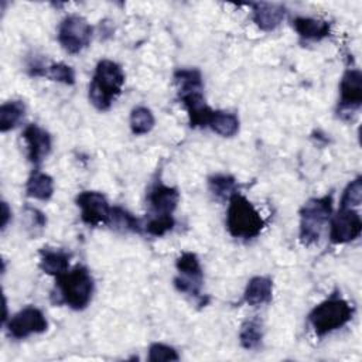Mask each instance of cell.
<instances>
[{
  "instance_id": "cell-1",
  "label": "cell",
  "mask_w": 362,
  "mask_h": 362,
  "mask_svg": "<svg viewBox=\"0 0 362 362\" xmlns=\"http://www.w3.org/2000/svg\"><path fill=\"white\" fill-rule=\"evenodd\" d=\"M174 81L178 86L180 100L188 112L191 127H206L212 109L204 100L201 72L195 68H182L174 72Z\"/></svg>"
},
{
  "instance_id": "cell-2",
  "label": "cell",
  "mask_w": 362,
  "mask_h": 362,
  "mask_svg": "<svg viewBox=\"0 0 362 362\" xmlns=\"http://www.w3.org/2000/svg\"><path fill=\"white\" fill-rule=\"evenodd\" d=\"M123 83L124 74L119 64L112 59L99 61L89 85L90 103L99 110H107L122 93Z\"/></svg>"
},
{
  "instance_id": "cell-3",
  "label": "cell",
  "mask_w": 362,
  "mask_h": 362,
  "mask_svg": "<svg viewBox=\"0 0 362 362\" xmlns=\"http://www.w3.org/2000/svg\"><path fill=\"white\" fill-rule=\"evenodd\" d=\"M57 303L66 304L72 310H83L92 300L95 283L85 266H75L71 272L57 276Z\"/></svg>"
},
{
  "instance_id": "cell-4",
  "label": "cell",
  "mask_w": 362,
  "mask_h": 362,
  "mask_svg": "<svg viewBox=\"0 0 362 362\" xmlns=\"http://www.w3.org/2000/svg\"><path fill=\"white\" fill-rule=\"evenodd\" d=\"M264 221L253 204L239 192L232 195L226 212V228L233 238L253 239L260 235Z\"/></svg>"
},
{
  "instance_id": "cell-5",
  "label": "cell",
  "mask_w": 362,
  "mask_h": 362,
  "mask_svg": "<svg viewBox=\"0 0 362 362\" xmlns=\"http://www.w3.org/2000/svg\"><path fill=\"white\" fill-rule=\"evenodd\" d=\"M354 307L338 294L329 296L327 300L315 305L308 314V321L318 337H324L342 328L351 321Z\"/></svg>"
},
{
  "instance_id": "cell-6",
  "label": "cell",
  "mask_w": 362,
  "mask_h": 362,
  "mask_svg": "<svg viewBox=\"0 0 362 362\" xmlns=\"http://www.w3.org/2000/svg\"><path fill=\"white\" fill-rule=\"evenodd\" d=\"M332 212V197L308 199L300 209V240L304 246L318 242Z\"/></svg>"
},
{
  "instance_id": "cell-7",
  "label": "cell",
  "mask_w": 362,
  "mask_h": 362,
  "mask_svg": "<svg viewBox=\"0 0 362 362\" xmlns=\"http://www.w3.org/2000/svg\"><path fill=\"white\" fill-rule=\"evenodd\" d=\"M90 24L78 14L66 16L58 27V41L69 54H78L85 49L92 40Z\"/></svg>"
},
{
  "instance_id": "cell-8",
  "label": "cell",
  "mask_w": 362,
  "mask_h": 362,
  "mask_svg": "<svg viewBox=\"0 0 362 362\" xmlns=\"http://www.w3.org/2000/svg\"><path fill=\"white\" fill-rule=\"evenodd\" d=\"M175 266L178 270V276L174 279L175 288L181 293L199 298L204 273L198 256L192 252H184L177 259Z\"/></svg>"
},
{
  "instance_id": "cell-9",
  "label": "cell",
  "mask_w": 362,
  "mask_h": 362,
  "mask_svg": "<svg viewBox=\"0 0 362 362\" xmlns=\"http://www.w3.org/2000/svg\"><path fill=\"white\" fill-rule=\"evenodd\" d=\"M48 321L42 311L37 307H25L16 313L7 322L8 335L16 339H24L33 334L45 332Z\"/></svg>"
},
{
  "instance_id": "cell-10",
  "label": "cell",
  "mask_w": 362,
  "mask_h": 362,
  "mask_svg": "<svg viewBox=\"0 0 362 362\" xmlns=\"http://www.w3.org/2000/svg\"><path fill=\"white\" fill-rule=\"evenodd\" d=\"M76 205L81 208V219L89 226L109 223L112 206L106 197L98 191H82L76 197Z\"/></svg>"
},
{
  "instance_id": "cell-11",
  "label": "cell",
  "mask_w": 362,
  "mask_h": 362,
  "mask_svg": "<svg viewBox=\"0 0 362 362\" xmlns=\"http://www.w3.org/2000/svg\"><path fill=\"white\" fill-rule=\"evenodd\" d=\"M362 232V221L359 214L352 208H339L332 218L329 226V240L342 245L355 240Z\"/></svg>"
},
{
  "instance_id": "cell-12",
  "label": "cell",
  "mask_w": 362,
  "mask_h": 362,
  "mask_svg": "<svg viewBox=\"0 0 362 362\" xmlns=\"http://www.w3.org/2000/svg\"><path fill=\"white\" fill-rule=\"evenodd\" d=\"M362 105V74L359 69L351 68L345 71L339 83V106L342 113L355 112Z\"/></svg>"
},
{
  "instance_id": "cell-13",
  "label": "cell",
  "mask_w": 362,
  "mask_h": 362,
  "mask_svg": "<svg viewBox=\"0 0 362 362\" xmlns=\"http://www.w3.org/2000/svg\"><path fill=\"white\" fill-rule=\"evenodd\" d=\"M180 194L174 187H168L161 181H156L147 192V204L153 216L173 215L177 208Z\"/></svg>"
},
{
  "instance_id": "cell-14",
  "label": "cell",
  "mask_w": 362,
  "mask_h": 362,
  "mask_svg": "<svg viewBox=\"0 0 362 362\" xmlns=\"http://www.w3.org/2000/svg\"><path fill=\"white\" fill-rule=\"evenodd\" d=\"M23 139L27 144V156L34 165L41 164V161L51 151V136L48 132L41 129L38 124H28L23 132Z\"/></svg>"
},
{
  "instance_id": "cell-15",
  "label": "cell",
  "mask_w": 362,
  "mask_h": 362,
  "mask_svg": "<svg viewBox=\"0 0 362 362\" xmlns=\"http://www.w3.org/2000/svg\"><path fill=\"white\" fill-rule=\"evenodd\" d=\"M253 8V21L263 31H272L280 25L286 17V8L281 4L276 3H255Z\"/></svg>"
},
{
  "instance_id": "cell-16",
  "label": "cell",
  "mask_w": 362,
  "mask_h": 362,
  "mask_svg": "<svg viewBox=\"0 0 362 362\" xmlns=\"http://www.w3.org/2000/svg\"><path fill=\"white\" fill-rule=\"evenodd\" d=\"M293 28L303 40L307 41H320L331 34L328 21L313 17H296L293 20Z\"/></svg>"
},
{
  "instance_id": "cell-17",
  "label": "cell",
  "mask_w": 362,
  "mask_h": 362,
  "mask_svg": "<svg viewBox=\"0 0 362 362\" xmlns=\"http://www.w3.org/2000/svg\"><path fill=\"white\" fill-rule=\"evenodd\" d=\"M71 255L62 249L44 247L40 250V269L51 276H59L69 267Z\"/></svg>"
},
{
  "instance_id": "cell-18",
  "label": "cell",
  "mask_w": 362,
  "mask_h": 362,
  "mask_svg": "<svg viewBox=\"0 0 362 362\" xmlns=\"http://www.w3.org/2000/svg\"><path fill=\"white\" fill-rule=\"evenodd\" d=\"M273 294V283L269 277L256 276L249 280L245 290V301L252 307L263 305L270 303Z\"/></svg>"
},
{
  "instance_id": "cell-19",
  "label": "cell",
  "mask_w": 362,
  "mask_h": 362,
  "mask_svg": "<svg viewBox=\"0 0 362 362\" xmlns=\"http://www.w3.org/2000/svg\"><path fill=\"white\" fill-rule=\"evenodd\" d=\"M25 192L34 199L48 201L54 194V181L48 174L34 171L25 184Z\"/></svg>"
},
{
  "instance_id": "cell-20",
  "label": "cell",
  "mask_w": 362,
  "mask_h": 362,
  "mask_svg": "<svg viewBox=\"0 0 362 362\" xmlns=\"http://www.w3.org/2000/svg\"><path fill=\"white\" fill-rule=\"evenodd\" d=\"M206 126L222 137H232L239 132V119L230 112L212 110Z\"/></svg>"
},
{
  "instance_id": "cell-21",
  "label": "cell",
  "mask_w": 362,
  "mask_h": 362,
  "mask_svg": "<svg viewBox=\"0 0 362 362\" xmlns=\"http://www.w3.org/2000/svg\"><path fill=\"white\" fill-rule=\"evenodd\" d=\"M31 75L34 76H47L52 81L65 83V85H74L75 83V72L74 69L62 62H57V64H51L45 68L34 65L31 66Z\"/></svg>"
},
{
  "instance_id": "cell-22",
  "label": "cell",
  "mask_w": 362,
  "mask_h": 362,
  "mask_svg": "<svg viewBox=\"0 0 362 362\" xmlns=\"http://www.w3.org/2000/svg\"><path fill=\"white\" fill-rule=\"evenodd\" d=\"M25 115V105L21 100H10L0 106V132L14 129Z\"/></svg>"
},
{
  "instance_id": "cell-23",
  "label": "cell",
  "mask_w": 362,
  "mask_h": 362,
  "mask_svg": "<svg viewBox=\"0 0 362 362\" xmlns=\"http://www.w3.org/2000/svg\"><path fill=\"white\" fill-rule=\"evenodd\" d=\"M263 339V325L257 317L246 320L239 331V341L245 349H256Z\"/></svg>"
},
{
  "instance_id": "cell-24",
  "label": "cell",
  "mask_w": 362,
  "mask_h": 362,
  "mask_svg": "<svg viewBox=\"0 0 362 362\" xmlns=\"http://www.w3.org/2000/svg\"><path fill=\"white\" fill-rule=\"evenodd\" d=\"M208 185L212 195L219 201H226V199L229 201L230 197L238 194V189H239L238 181L232 175H226V174L212 175L208 180Z\"/></svg>"
},
{
  "instance_id": "cell-25",
  "label": "cell",
  "mask_w": 362,
  "mask_h": 362,
  "mask_svg": "<svg viewBox=\"0 0 362 362\" xmlns=\"http://www.w3.org/2000/svg\"><path fill=\"white\" fill-rule=\"evenodd\" d=\"M107 225H110L113 229L120 232H136V233L141 232L140 221L122 206H112L110 219Z\"/></svg>"
},
{
  "instance_id": "cell-26",
  "label": "cell",
  "mask_w": 362,
  "mask_h": 362,
  "mask_svg": "<svg viewBox=\"0 0 362 362\" xmlns=\"http://www.w3.org/2000/svg\"><path fill=\"white\" fill-rule=\"evenodd\" d=\"M154 127V115L146 106H137L130 113V129L136 136L146 134Z\"/></svg>"
},
{
  "instance_id": "cell-27",
  "label": "cell",
  "mask_w": 362,
  "mask_h": 362,
  "mask_svg": "<svg viewBox=\"0 0 362 362\" xmlns=\"http://www.w3.org/2000/svg\"><path fill=\"white\" fill-rule=\"evenodd\" d=\"M23 219L27 232H30L33 236L38 235L47 225L45 215L40 209L30 205H25L23 208Z\"/></svg>"
},
{
  "instance_id": "cell-28",
  "label": "cell",
  "mask_w": 362,
  "mask_h": 362,
  "mask_svg": "<svg viewBox=\"0 0 362 362\" xmlns=\"http://www.w3.org/2000/svg\"><path fill=\"white\" fill-rule=\"evenodd\" d=\"M362 201V178L356 177L351 181L342 192L341 197V208H356Z\"/></svg>"
},
{
  "instance_id": "cell-29",
  "label": "cell",
  "mask_w": 362,
  "mask_h": 362,
  "mask_svg": "<svg viewBox=\"0 0 362 362\" xmlns=\"http://www.w3.org/2000/svg\"><path fill=\"white\" fill-rule=\"evenodd\" d=\"M174 226L173 215L151 216L146 223V232L151 236H163Z\"/></svg>"
},
{
  "instance_id": "cell-30",
  "label": "cell",
  "mask_w": 362,
  "mask_h": 362,
  "mask_svg": "<svg viewBox=\"0 0 362 362\" xmlns=\"http://www.w3.org/2000/svg\"><path fill=\"white\" fill-rule=\"evenodd\" d=\"M180 356L177 351L165 344L154 342L148 348V361L150 362H160V361H178Z\"/></svg>"
},
{
  "instance_id": "cell-31",
  "label": "cell",
  "mask_w": 362,
  "mask_h": 362,
  "mask_svg": "<svg viewBox=\"0 0 362 362\" xmlns=\"http://www.w3.org/2000/svg\"><path fill=\"white\" fill-rule=\"evenodd\" d=\"M10 215H11V212L8 209L7 202H1V229H4L7 226Z\"/></svg>"
}]
</instances>
